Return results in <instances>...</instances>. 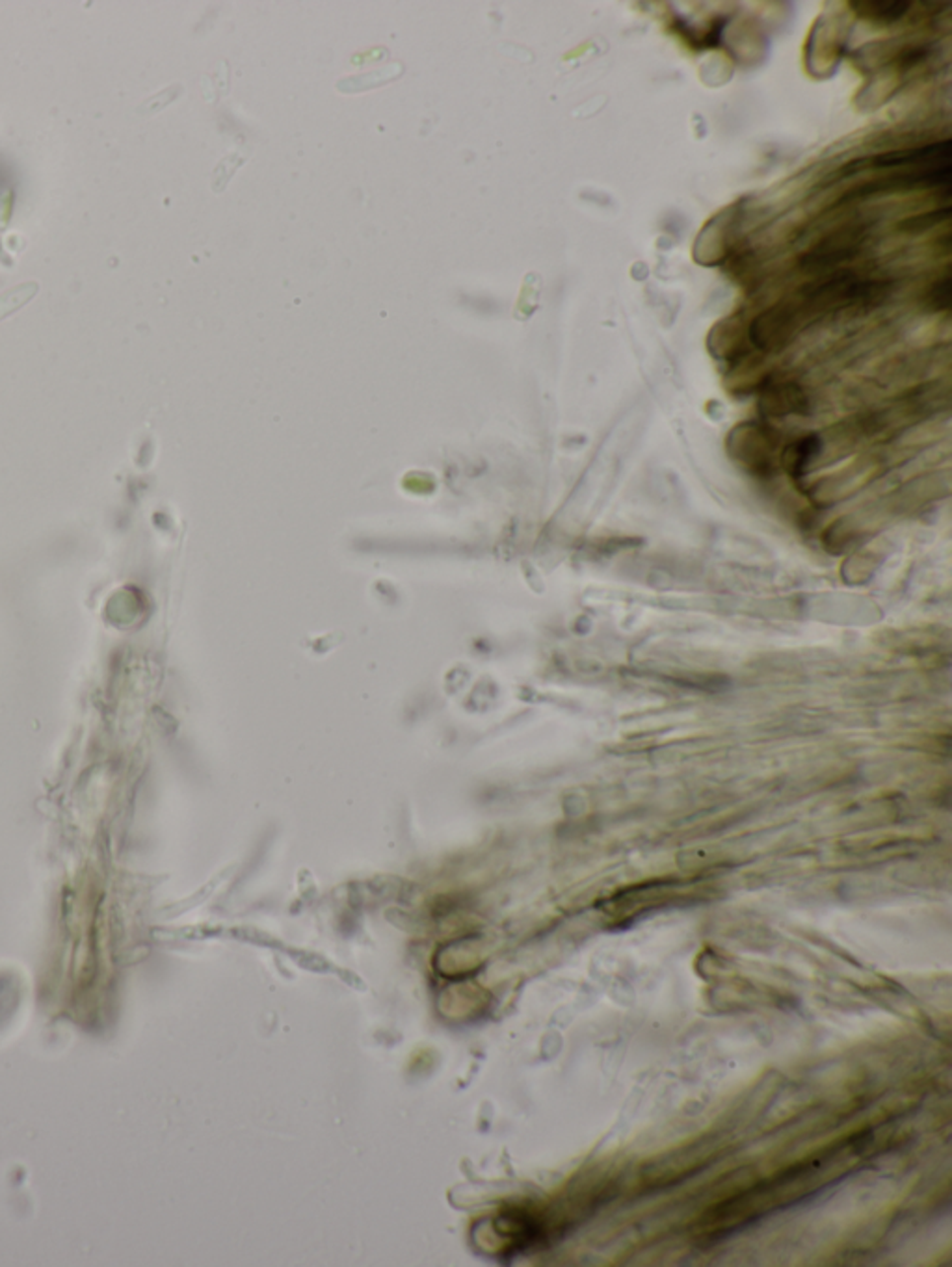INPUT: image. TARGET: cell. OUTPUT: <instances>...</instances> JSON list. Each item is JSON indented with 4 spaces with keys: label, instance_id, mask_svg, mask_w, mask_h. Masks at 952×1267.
I'll return each mask as SVG.
<instances>
[{
    "label": "cell",
    "instance_id": "obj_10",
    "mask_svg": "<svg viewBox=\"0 0 952 1267\" xmlns=\"http://www.w3.org/2000/svg\"><path fill=\"white\" fill-rule=\"evenodd\" d=\"M38 291H40V285L36 281H27V283H21V285H17L10 291L2 292L0 294V320L10 317L12 313H16L17 309L27 306L32 298L38 294Z\"/></svg>",
    "mask_w": 952,
    "mask_h": 1267
},
{
    "label": "cell",
    "instance_id": "obj_1",
    "mask_svg": "<svg viewBox=\"0 0 952 1267\" xmlns=\"http://www.w3.org/2000/svg\"><path fill=\"white\" fill-rule=\"evenodd\" d=\"M890 289V281L863 279L850 270H837L802 287L791 302L804 318L846 307L878 306L888 298Z\"/></svg>",
    "mask_w": 952,
    "mask_h": 1267
},
{
    "label": "cell",
    "instance_id": "obj_2",
    "mask_svg": "<svg viewBox=\"0 0 952 1267\" xmlns=\"http://www.w3.org/2000/svg\"><path fill=\"white\" fill-rule=\"evenodd\" d=\"M951 166V141H939V143H930V145H921V147H911V149H899L891 153L876 154L869 158H856L845 168L839 169L831 181H841L845 177H852L856 173H861L863 169H890V168H945Z\"/></svg>",
    "mask_w": 952,
    "mask_h": 1267
},
{
    "label": "cell",
    "instance_id": "obj_11",
    "mask_svg": "<svg viewBox=\"0 0 952 1267\" xmlns=\"http://www.w3.org/2000/svg\"><path fill=\"white\" fill-rule=\"evenodd\" d=\"M951 275L947 274L928 289L924 302L932 311H947L951 307Z\"/></svg>",
    "mask_w": 952,
    "mask_h": 1267
},
{
    "label": "cell",
    "instance_id": "obj_13",
    "mask_svg": "<svg viewBox=\"0 0 952 1267\" xmlns=\"http://www.w3.org/2000/svg\"><path fill=\"white\" fill-rule=\"evenodd\" d=\"M177 92H181V88L171 86V88H168L166 92H160L158 95L151 97V99H147L145 103H142V105L137 108V112H139V114H154V112H158L160 108L166 107L169 101H173V97H175V93Z\"/></svg>",
    "mask_w": 952,
    "mask_h": 1267
},
{
    "label": "cell",
    "instance_id": "obj_12",
    "mask_svg": "<svg viewBox=\"0 0 952 1267\" xmlns=\"http://www.w3.org/2000/svg\"><path fill=\"white\" fill-rule=\"evenodd\" d=\"M949 216H951V209L934 211V213H928V215L913 216V218H907V220H904V222L899 226V229L906 230V232H913V234H915V232H921V230L932 229V227L937 226V224L945 222Z\"/></svg>",
    "mask_w": 952,
    "mask_h": 1267
},
{
    "label": "cell",
    "instance_id": "obj_8",
    "mask_svg": "<svg viewBox=\"0 0 952 1267\" xmlns=\"http://www.w3.org/2000/svg\"><path fill=\"white\" fill-rule=\"evenodd\" d=\"M820 444L822 443L818 435H806L797 439L795 443L789 444L782 454V465L785 471L795 480H800L811 465V461L818 456Z\"/></svg>",
    "mask_w": 952,
    "mask_h": 1267
},
{
    "label": "cell",
    "instance_id": "obj_5",
    "mask_svg": "<svg viewBox=\"0 0 952 1267\" xmlns=\"http://www.w3.org/2000/svg\"><path fill=\"white\" fill-rule=\"evenodd\" d=\"M865 236H867L865 226L831 232L829 236L822 238L818 244L811 247L808 253L802 255L800 266L809 274H824L846 260L854 259L860 253Z\"/></svg>",
    "mask_w": 952,
    "mask_h": 1267
},
{
    "label": "cell",
    "instance_id": "obj_3",
    "mask_svg": "<svg viewBox=\"0 0 952 1267\" xmlns=\"http://www.w3.org/2000/svg\"><path fill=\"white\" fill-rule=\"evenodd\" d=\"M802 320L799 309L791 300L770 307L750 323V342L761 351L784 350L797 335Z\"/></svg>",
    "mask_w": 952,
    "mask_h": 1267
},
{
    "label": "cell",
    "instance_id": "obj_6",
    "mask_svg": "<svg viewBox=\"0 0 952 1267\" xmlns=\"http://www.w3.org/2000/svg\"><path fill=\"white\" fill-rule=\"evenodd\" d=\"M776 446L778 443L772 429L757 422L740 424L727 439L729 452L744 463V467L761 476L772 471Z\"/></svg>",
    "mask_w": 952,
    "mask_h": 1267
},
{
    "label": "cell",
    "instance_id": "obj_4",
    "mask_svg": "<svg viewBox=\"0 0 952 1267\" xmlns=\"http://www.w3.org/2000/svg\"><path fill=\"white\" fill-rule=\"evenodd\" d=\"M951 181V166L945 168L932 169H913L909 173H891L888 177L869 181V183L860 184L846 192L843 198L839 199V205H846L848 201H860V199L871 198V196H880V194H895V192H911V190H926V188H937V186H947Z\"/></svg>",
    "mask_w": 952,
    "mask_h": 1267
},
{
    "label": "cell",
    "instance_id": "obj_7",
    "mask_svg": "<svg viewBox=\"0 0 952 1267\" xmlns=\"http://www.w3.org/2000/svg\"><path fill=\"white\" fill-rule=\"evenodd\" d=\"M809 402L804 389L793 382H767L761 389L759 409L767 416H785L808 411Z\"/></svg>",
    "mask_w": 952,
    "mask_h": 1267
},
{
    "label": "cell",
    "instance_id": "obj_9",
    "mask_svg": "<svg viewBox=\"0 0 952 1267\" xmlns=\"http://www.w3.org/2000/svg\"><path fill=\"white\" fill-rule=\"evenodd\" d=\"M852 8L858 16L863 17L865 21L878 23V25H893L899 23L903 17L909 12L907 2H873V0H863V2H852Z\"/></svg>",
    "mask_w": 952,
    "mask_h": 1267
}]
</instances>
